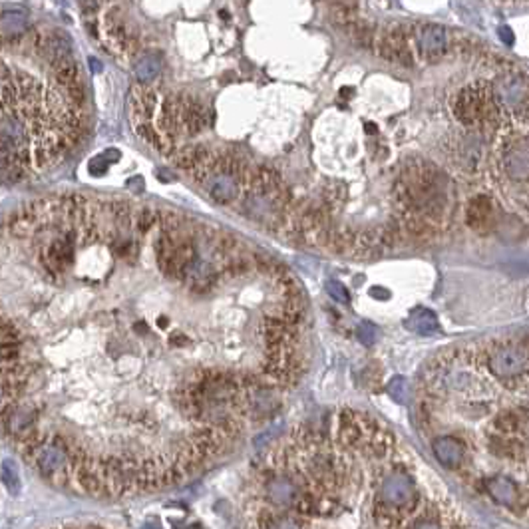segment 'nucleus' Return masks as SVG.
I'll return each instance as SVG.
<instances>
[{
    "label": "nucleus",
    "instance_id": "1",
    "mask_svg": "<svg viewBox=\"0 0 529 529\" xmlns=\"http://www.w3.org/2000/svg\"><path fill=\"white\" fill-rule=\"evenodd\" d=\"M88 124L86 86L64 32L2 38L0 166L18 183L64 159Z\"/></svg>",
    "mask_w": 529,
    "mask_h": 529
},
{
    "label": "nucleus",
    "instance_id": "2",
    "mask_svg": "<svg viewBox=\"0 0 529 529\" xmlns=\"http://www.w3.org/2000/svg\"><path fill=\"white\" fill-rule=\"evenodd\" d=\"M454 181L426 159H408L392 185V227L398 235L434 239L442 235L456 215Z\"/></svg>",
    "mask_w": 529,
    "mask_h": 529
},
{
    "label": "nucleus",
    "instance_id": "3",
    "mask_svg": "<svg viewBox=\"0 0 529 529\" xmlns=\"http://www.w3.org/2000/svg\"><path fill=\"white\" fill-rule=\"evenodd\" d=\"M432 394L459 402H486L498 394V384L484 366L480 345L454 347L438 354L426 368Z\"/></svg>",
    "mask_w": 529,
    "mask_h": 529
},
{
    "label": "nucleus",
    "instance_id": "4",
    "mask_svg": "<svg viewBox=\"0 0 529 529\" xmlns=\"http://www.w3.org/2000/svg\"><path fill=\"white\" fill-rule=\"evenodd\" d=\"M494 177L512 205L529 211V136L515 132L500 139L494 153Z\"/></svg>",
    "mask_w": 529,
    "mask_h": 529
},
{
    "label": "nucleus",
    "instance_id": "5",
    "mask_svg": "<svg viewBox=\"0 0 529 529\" xmlns=\"http://www.w3.org/2000/svg\"><path fill=\"white\" fill-rule=\"evenodd\" d=\"M452 111L458 124L475 136H510L505 122L501 118L498 102L491 92L489 80H475L466 84L452 102Z\"/></svg>",
    "mask_w": 529,
    "mask_h": 529
},
{
    "label": "nucleus",
    "instance_id": "6",
    "mask_svg": "<svg viewBox=\"0 0 529 529\" xmlns=\"http://www.w3.org/2000/svg\"><path fill=\"white\" fill-rule=\"evenodd\" d=\"M484 366L498 386L529 390V338H498L480 345Z\"/></svg>",
    "mask_w": 529,
    "mask_h": 529
},
{
    "label": "nucleus",
    "instance_id": "7",
    "mask_svg": "<svg viewBox=\"0 0 529 529\" xmlns=\"http://www.w3.org/2000/svg\"><path fill=\"white\" fill-rule=\"evenodd\" d=\"M489 82L507 132H519L529 122V76L521 70L507 68Z\"/></svg>",
    "mask_w": 529,
    "mask_h": 529
},
{
    "label": "nucleus",
    "instance_id": "8",
    "mask_svg": "<svg viewBox=\"0 0 529 529\" xmlns=\"http://www.w3.org/2000/svg\"><path fill=\"white\" fill-rule=\"evenodd\" d=\"M529 424L517 412H503L489 426V445L505 458H519L528 444Z\"/></svg>",
    "mask_w": 529,
    "mask_h": 529
},
{
    "label": "nucleus",
    "instance_id": "9",
    "mask_svg": "<svg viewBox=\"0 0 529 529\" xmlns=\"http://www.w3.org/2000/svg\"><path fill=\"white\" fill-rule=\"evenodd\" d=\"M376 52L384 60L402 64V66H412L416 62V52H414V42H412V26H390L382 32L374 34Z\"/></svg>",
    "mask_w": 529,
    "mask_h": 529
},
{
    "label": "nucleus",
    "instance_id": "10",
    "mask_svg": "<svg viewBox=\"0 0 529 529\" xmlns=\"http://www.w3.org/2000/svg\"><path fill=\"white\" fill-rule=\"evenodd\" d=\"M412 42H414V52L416 58L424 62H434L448 52L450 38L448 30L442 24L434 22H420L412 26Z\"/></svg>",
    "mask_w": 529,
    "mask_h": 529
},
{
    "label": "nucleus",
    "instance_id": "11",
    "mask_svg": "<svg viewBox=\"0 0 529 529\" xmlns=\"http://www.w3.org/2000/svg\"><path fill=\"white\" fill-rule=\"evenodd\" d=\"M466 223L468 227L475 231L477 235H487L496 229L498 225V207L496 201L486 194L473 195L466 205Z\"/></svg>",
    "mask_w": 529,
    "mask_h": 529
},
{
    "label": "nucleus",
    "instance_id": "12",
    "mask_svg": "<svg viewBox=\"0 0 529 529\" xmlns=\"http://www.w3.org/2000/svg\"><path fill=\"white\" fill-rule=\"evenodd\" d=\"M380 496H382L384 503L390 505V507L404 510V507H408L414 501L416 489H414V484L410 482V477H406L402 473H392V475H388L382 482Z\"/></svg>",
    "mask_w": 529,
    "mask_h": 529
},
{
    "label": "nucleus",
    "instance_id": "13",
    "mask_svg": "<svg viewBox=\"0 0 529 529\" xmlns=\"http://www.w3.org/2000/svg\"><path fill=\"white\" fill-rule=\"evenodd\" d=\"M299 491H301L299 484L289 475H277L269 480L267 484V496L278 507H289L292 503H297V500L301 498Z\"/></svg>",
    "mask_w": 529,
    "mask_h": 529
},
{
    "label": "nucleus",
    "instance_id": "14",
    "mask_svg": "<svg viewBox=\"0 0 529 529\" xmlns=\"http://www.w3.org/2000/svg\"><path fill=\"white\" fill-rule=\"evenodd\" d=\"M432 450H434L436 458L440 459V464H444L445 468H458L464 461V444L452 436L436 438L432 444Z\"/></svg>",
    "mask_w": 529,
    "mask_h": 529
},
{
    "label": "nucleus",
    "instance_id": "15",
    "mask_svg": "<svg viewBox=\"0 0 529 529\" xmlns=\"http://www.w3.org/2000/svg\"><path fill=\"white\" fill-rule=\"evenodd\" d=\"M28 30H30V20H28L26 10L18 8V6L8 10V6H4V10H2V38L20 36Z\"/></svg>",
    "mask_w": 529,
    "mask_h": 529
},
{
    "label": "nucleus",
    "instance_id": "16",
    "mask_svg": "<svg viewBox=\"0 0 529 529\" xmlns=\"http://www.w3.org/2000/svg\"><path fill=\"white\" fill-rule=\"evenodd\" d=\"M487 487H489L494 500H498L507 507H517V501L521 500L519 487L515 486L514 482H510L507 477H494V480H489Z\"/></svg>",
    "mask_w": 529,
    "mask_h": 529
},
{
    "label": "nucleus",
    "instance_id": "17",
    "mask_svg": "<svg viewBox=\"0 0 529 529\" xmlns=\"http://www.w3.org/2000/svg\"><path fill=\"white\" fill-rule=\"evenodd\" d=\"M408 326L420 334H434L438 331V319H436V315L432 310L418 308L416 313H412V317L408 320Z\"/></svg>",
    "mask_w": 529,
    "mask_h": 529
},
{
    "label": "nucleus",
    "instance_id": "18",
    "mask_svg": "<svg viewBox=\"0 0 529 529\" xmlns=\"http://www.w3.org/2000/svg\"><path fill=\"white\" fill-rule=\"evenodd\" d=\"M134 68H136V76L139 78V82L145 84L157 78L161 64H159V60H157L155 54H141V58L136 62Z\"/></svg>",
    "mask_w": 529,
    "mask_h": 529
},
{
    "label": "nucleus",
    "instance_id": "19",
    "mask_svg": "<svg viewBox=\"0 0 529 529\" xmlns=\"http://www.w3.org/2000/svg\"><path fill=\"white\" fill-rule=\"evenodd\" d=\"M2 480H4V486L8 487L10 494H18L20 491V475H18L10 459L2 461Z\"/></svg>",
    "mask_w": 529,
    "mask_h": 529
},
{
    "label": "nucleus",
    "instance_id": "20",
    "mask_svg": "<svg viewBox=\"0 0 529 529\" xmlns=\"http://www.w3.org/2000/svg\"><path fill=\"white\" fill-rule=\"evenodd\" d=\"M358 340L364 347H372L376 340V326H372L370 322H364L358 326Z\"/></svg>",
    "mask_w": 529,
    "mask_h": 529
},
{
    "label": "nucleus",
    "instance_id": "21",
    "mask_svg": "<svg viewBox=\"0 0 529 529\" xmlns=\"http://www.w3.org/2000/svg\"><path fill=\"white\" fill-rule=\"evenodd\" d=\"M326 291L329 294L336 299L338 303H348V291L345 289V285L342 283H338V281H331L329 285H326Z\"/></svg>",
    "mask_w": 529,
    "mask_h": 529
},
{
    "label": "nucleus",
    "instance_id": "22",
    "mask_svg": "<svg viewBox=\"0 0 529 529\" xmlns=\"http://www.w3.org/2000/svg\"><path fill=\"white\" fill-rule=\"evenodd\" d=\"M408 529H442V528H440V521H438V519L428 517V515H422V517H418L416 521H414V523H412Z\"/></svg>",
    "mask_w": 529,
    "mask_h": 529
},
{
    "label": "nucleus",
    "instance_id": "23",
    "mask_svg": "<svg viewBox=\"0 0 529 529\" xmlns=\"http://www.w3.org/2000/svg\"><path fill=\"white\" fill-rule=\"evenodd\" d=\"M388 390L398 402H404V396H406V382H404V378H394Z\"/></svg>",
    "mask_w": 529,
    "mask_h": 529
},
{
    "label": "nucleus",
    "instance_id": "24",
    "mask_svg": "<svg viewBox=\"0 0 529 529\" xmlns=\"http://www.w3.org/2000/svg\"><path fill=\"white\" fill-rule=\"evenodd\" d=\"M106 167H108V161H106L104 155H96V157L90 161V171H92L94 175H102V173L106 171Z\"/></svg>",
    "mask_w": 529,
    "mask_h": 529
},
{
    "label": "nucleus",
    "instance_id": "25",
    "mask_svg": "<svg viewBox=\"0 0 529 529\" xmlns=\"http://www.w3.org/2000/svg\"><path fill=\"white\" fill-rule=\"evenodd\" d=\"M271 529H299V526L292 521V519H281L277 523H273V526H269Z\"/></svg>",
    "mask_w": 529,
    "mask_h": 529
},
{
    "label": "nucleus",
    "instance_id": "26",
    "mask_svg": "<svg viewBox=\"0 0 529 529\" xmlns=\"http://www.w3.org/2000/svg\"><path fill=\"white\" fill-rule=\"evenodd\" d=\"M500 36L503 38V42H505V44H514V34L510 32V28H505V26L501 28Z\"/></svg>",
    "mask_w": 529,
    "mask_h": 529
},
{
    "label": "nucleus",
    "instance_id": "27",
    "mask_svg": "<svg viewBox=\"0 0 529 529\" xmlns=\"http://www.w3.org/2000/svg\"><path fill=\"white\" fill-rule=\"evenodd\" d=\"M90 62H92V70L100 72V64H97V60H90Z\"/></svg>",
    "mask_w": 529,
    "mask_h": 529
},
{
    "label": "nucleus",
    "instance_id": "28",
    "mask_svg": "<svg viewBox=\"0 0 529 529\" xmlns=\"http://www.w3.org/2000/svg\"><path fill=\"white\" fill-rule=\"evenodd\" d=\"M86 529H102V528H86Z\"/></svg>",
    "mask_w": 529,
    "mask_h": 529
}]
</instances>
